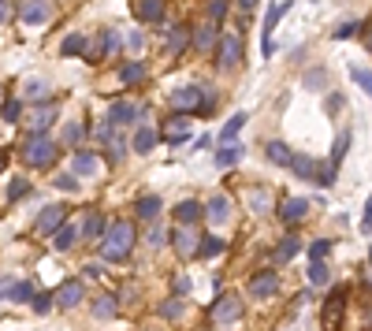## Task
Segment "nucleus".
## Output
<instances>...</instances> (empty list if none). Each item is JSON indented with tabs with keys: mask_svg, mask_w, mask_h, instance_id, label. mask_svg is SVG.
<instances>
[{
	"mask_svg": "<svg viewBox=\"0 0 372 331\" xmlns=\"http://www.w3.org/2000/svg\"><path fill=\"white\" fill-rule=\"evenodd\" d=\"M30 298H38V294H34V287H30L26 279H19V283L12 287V301H19V306H23V301H30Z\"/></svg>",
	"mask_w": 372,
	"mask_h": 331,
	"instance_id": "obj_39",
	"label": "nucleus"
},
{
	"mask_svg": "<svg viewBox=\"0 0 372 331\" xmlns=\"http://www.w3.org/2000/svg\"><path fill=\"white\" fill-rule=\"evenodd\" d=\"M197 253H201V257H220V253H223V238L205 235V238H201V246H197Z\"/></svg>",
	"mask_w": 372,
	"mask_h": 331,
	"instance_id": "obj_37",
	"label": "nucleus"
},
{
	"mask_svg": "<svg viewBox=\"0 0 372 331\" xmlns=\"http://www.w3.org/2000/svg\"><path fill=\"white\" fill-rule=\"evenodd\" d=\"M8 19V0H0V23Z\"/></svg>",
	"mask_w": 372,
	"mask_h": 331,
	"instance_id": "obj_58",
	"label": "nucleus"
},
{
	"mask_svg": "<svg viewBox=\"0 0 372 331\" xmlns=\"http://www.w3.org/2000/svg\"><path fill=\"white\" fill-rule=\"evenodd\" d=\"M190 290V279H186V275H179V279H175V294H186Z\"/></svg>",
	"mask_w": 372,
	"mask_h": 331,
	"instance_id": "obj_56",
	"label": "nucleus"
},
{
	"mask_svg": "<svg viewBox=\"0 0 372 331\" xmlns=\"http://www.w3.org/2000/svg\"><path fill=\"white\" fill-rule=\"evenodd\" d=\"M83 294H86L83 279H63L60 290H56V306H60V309H75L78 301H83Z\"/></svg>",
	"mask_w": 372,
	"mask_h": 331,
	"instance_id": "obj_10",
	"label": "nucleus"
},
{
	"mask_svg": "<svg viewBox=\"0 0 372 331\" xmlns=\"http://www.w3.org/2000/svg\"><path fill=\"white\" fill-rule=\"evenodd\" d=\"M49 306H52V294H38V298H34V309L38 312H45Z\"/></svg>",
	"mask_w": 372,
	"mask_h": 331,
	"instance_id": "obj_53",
	"label": "nucleus"
},
{
	"mask_svg": "<svg viewBox=\"0 0 372 331\" xmlns=\"http://www.w3.org/2000/svg\"><path fill=\"white\" fill-rule=\"evenodd\" d=\"M276 290H279V275L276 272H257L250 279V294H253V298H272Z\"/></svg>",
	"mask_w": 372,
	"mask_h": 331,
	"instance_id": "obj_14",
	"label": "nucleus"
},
{
	"mask_svg": "<svg viewBox=\"0 0 372 331\" xmlns=\"http://www.w3.org/2000/svg\"><path fill=\"white\" fill-rule=\"evenodd\" d=\"M157 142H160V134L153 131V127H145V123H142L138 131H134V138H131V149H134V153H149Z\"/></svg>",
	"mask_w": 372,
	"mask_h": 331,
	"instance_id": "obj_21",
	"label": "nucleus"
},
{
	"mask_svg": "<svg viewBox=\"0 0 372 331\" xmlns=\"http://www.w3.org/2000/svg\"><path fill=\"white\" fill-rule=\"evenodd\" d=\"M242 156H246V149H242L239 142H234V145H223V149L216 153V168H234Z\"/></svg>",
	"mask_w": 372,
	"mask_h": 331,
	"instance_id": "obj_27",
	"label": "nucleus"
},
{
	"mask_svg": "<svg viewBox=\"0 0 372 331\" xmlns=\"http://www.w3.org/2000/svg\"><path fill=\"white\" fill-rule=\"evenodd\" d=\"M0 171H4V153H0Z\"/></svg>",
	"mask_w": 372,
	"mask_h": 331,
	"instance_id": "obj_60",
	"label": "nucleus"
},
{
	"mask_svg": "<svg viewBox=\"0 0 372 331\" xmlns=\"http://www.w3.org/2000/svg\"><path fill=\"white\" fill-rule=\"evenodd\" d=\"M361 231H372V194L365 201V220H361Z\"/></svg>",
	"mask_w": 372,
	"mask_h": 331,
	"instance_id": "obj_52",
	"label": "nucleus"
},
{
	"mask_svg": "<svg viewBox=\"0 0 372 331\" xmlns=\"http://www.w3.org/2000/svg\"><path fill=\"white\" fill-rule=\"evenodd\" d=\"M164 138H168L171 145L186 142V138H190V119H186V116H171L168 127H164Z\"/></svg>",
	"mask_w": 372,
	"mask_h": 331,
	"instance_id": "obj_19",
	"label": "nucleus"
},
{
	"mask_svg": "<svg viewBox=\"0 0 372 331\" xmlns=\"http://www.w3.org/2000/svg\"><path fill=\"white\" fill-rule=\"evenodd\" d=\"M201 105H205V89H201V86H183V89H175V108H179V112L201 116Z\"/></svg>",
	"mask_w": 372,
	"mask_h": 331,
	"instance_id": "obj_5",
	"label": "nucleus"
},
{
	"mask_svg": "<svg viewBox=\"0 0 372 331\" xmlns=\"http://www.w3.org/2000/svg\"><path fill=\"white\" fill-rule=\"evenodd\" d=\"M120 82H127V86H138V82H145V63H127V67L120 71Z\"/></svg>",
	"mask_w": 372,
	"mask_h": 331,
	"instance_id": "obj_33",
	"label": "nucleus"
},
{
	"mask_svg": "<svg viewBox=\"0 0 372 331\" xmlns=\"http://www.w3.org/2000/svg\"><path fill=\"white\" fill-rule=\"evenodd\" d=\"M201 216H205V205H201V201H183V205L175 209V220H179V224H183V227L197 224V220H201Z\"/></svg>",
	"mask_w": 372,
	"mask_h": 331,
	"instance_id": "obj_25",
	"label": "nucleus"
},
{
	"mask_svg": "<svg viewBox=\"0 0 372 331\" xmlns=\"http://www.w3.org/2000/svg\"><path fill=\"white\" fill-rule=\"evenodd\" d=\"M19 112H23V105H19V100H4V108H0L4 123H15V119H19Z\"/></svg>",
	"mask_w": 372,
	"mask_h": 331,
	"instance_id": "obj_43",
	"label": "nucleus"
},
{
	"mask_svg": "<svg viewBox=\"0 0 372 331\" xmlns=\"http://www.w3.org/2000/svg\"><path fill=\"white\" fill-rule=\"evenodd\" d=\"M26 194H30V182H26V179H12V186H8V201H19Z\"/></svg>",
	"mask_w": 372,
	"mask_h": 331,
	"instance_id": "obj_41",
	"label": "nucleus"
},
{
	"mask_svg": "<svg viewBox=\"0 0 372 331\" xmlns=\"http://www.w3.org/2000/svg\"><path fill=\"white\" fill-rule=\"evenodd\" d=\"M242 4V12H253V8H257V0H239Z\"/></svg>",
	"mask_w": 372,
	"mask_h": 331,
	"instance_id": "obj_57",
	"label": "nucleus"
},
{
	"mask_svg": "<svg viewBox=\"0 0 372 331\" xmlns=\"http://www.w3.org/2000/svg\"><path fill=\"white\" fill-rule=\"evenodd\" d=\"M365 45H369V52H372V30H369V38H365Z\"/></svg>",
	"mask_w": 372,
	"mask_h": 331,
	"instance_id": "obj_59",
	"label": "nucleus"
},
{
	"mask_svg": "<svg viewBox=\"0 0 372 331\" xmlns=\"http://www.w3.org/2000/svg\"><path fill=\"white\" fill-rule=\"evenodd\" d=\"M52 123H56V108L52 105H41V108L30 112V134H45Z\"/></svg>",
	"mask_w": 372,
	"mask_h": 331,
	"instance_id": "obj_17",
	"label": "nucleus"
},
{
	"mask_svg": "<svg viewBox=\"0 0 372 331\" xmlns=\"http://www.w3.org/2000/svg\"><path fill=\"white\" fill-rule=\"evenodd\" d=\"M123 153H127L123 138H116V142H112V156H116V160H123Z\"/></svg>",
	"mask_w": 372,
	"mask_h": 331,
	"instance_id": "obj_54",
	"label": "nucleus"
},
{
	"mask_svg": "<svg viewBox=\"0 0 372 331\" xmlns=\"http://www.w3.org/2000/svg\"><path fill=\"white\" fill-rule=\"evenodd\" d=\"M83 235V227H71V224H63L56 235H52V246H56V250L63 253V250H71V246H75V238Z\"/></svg>",
	"mask_w": 372,
	"mask_h": 331,
	"instance_id": "obj_28",
	"label": "nucleus"
},
{
	"mask_svg": "<svg viewBox=\"0 0 372 331\" xmlns=\"http://www.w3.org/2000/svg\"><path fill=\"white\" fill-rule=\"evenodd\" d=\"M12 287H15L12 279H0V298H12Z\"/></svg>",
	"mask_w": 372,
	"mask_h": 331,
	"instance_id": "obj_55",
	"label": "nucleus"
},
{
	"mask_svg": "<svg viewBox=\"0 0 372 331\" xmlns=\"http://www.w3.org/2000/svg\"><path fill=\"white\" fill-rule=\"evenodd\" d=\"M52 186L63 190V194H71V190H78V179L75 175H56V179H52Z\"/></svg>",
	"mask_w": 372,
	"mask_h": 331,
	"instance_id": "obj_46",
	"label": "nucleus"
},
{
	"mask_svg": "<svg viewBox=\"0 0 372 331\" xmlns=\"http://www.w3.org/2000/svg\"><path fill=\"white\" fill-rule=\"evenodd\" d=\"M134 15H138V23H164L168 0H138V4H134Z\"/></svg>",
	"mask_w": 372,
	"mask_h": 331,
	"instance_id": "obj_11",
	"label": "nucleus"
},
{
	"mask_svg": "<svg viewBox=\"0 0 372 331\" xmlns=\"http://www.w3.org/2000/svg\"><path fill=\"white\" fill-rule=\"evenodd\" d=\"M56 160V142L49 134H30L23 145V164L26 168H49Z\"/></svg>",
	"mask_w": 372,
	"mask_h": 331,
	"instance_id": "obj_2",
	"label": "nucleus"
},
{
	"mask_svg": "<svg viewBox=\"0 0 372 331\" xmlns=\"http://www.w3.org/2000/svg\"><path fill=\"white\" fill-rule=\"evenodd\" d=\"M116 45H120V34H116V30H105L97 41L86 45V56H89V60H101V56H108V52H116Z\"/></svg>",
	"mask_w": 372,
	"mask_h": 331,
	"instance_id": "obj_15",
	"label": "nucleus"
},
{
	"mask_svg": "<svg viewBox=\"0 0 372 331\" xmlns=\"http://www.w3.org/2000/svg\"><path fill=\"white\" fill-rule=\"evenodd\" d=\"M305 213H309V201H305V197H290V201H283V209H279L283 224H298Z\"/></svg>",
	"mask_w": 372,
	"mask_h": 331,
	"instance_id": "obj_24",
	"label": "nucleus"
},
{
	"mask_svg": "<svg viewBox=\"0 0 372 331\" xmlns=\"http://www.w3.org/2000/svg\"><path fill=\"white\" fill-rule=\"evenodd\" d=\"M220 38H216V23H197L194 30V52H212Z\"/></svg>",
	"mask_w": 372,
	"mask_h": 331,
	"instance_id": "obj_16",
	"label": "nucleus"
},
{
	"mask_svg": "<svg viewBox=\"0 0 372 331\" xmlns=\"http://www.w3.org/2000/svg\"><path fill=\"white\" fill-rule=\"evenodd\" d=\"M216 52H220V56H216V63H220L223 71L234 67V63H239V56H242V34H228V38H220Z\"/></svg>",
	"mask_w": 372,
	"mask_h": 331,
	"instance_id": "obj_6",
	"label": "nucleus"
},
{
	"mask_svg": "<svg viewBox=\"0 0 372 331\" xmlns=\"http://www.w3.org/2000/svg\"><path fill=\"white\" fill-rule=\"evenodd\" d=\"M298 250H302V242H298L294 235H287L283 242L276 246V261H294V257H298Z\"/></svg>",
	"mask_w": 372,
	"mask_h": 331,
	"instance_id": "obj_32",
	"label": "nucleus"
},
{
	"mask_svg": "<svg viewBox=\"0 0 372 331\" xmlns=\"http://www.w3.org/2000/svg\"><path fill=\"white\" fill-rule=\"evenodd\" d=\"M250 209H253V213H265V190H250Z\"/></svg>",
	"mask_w": 372,
	"mask_h": 331,
	"instance_id": "obj_48",
	"label": "nucleus"
},
{
	"mask_svg": "<svg viewBox=\"0 0 372 331\" xmlns=\"http://www.w3.org/2000/svg\"><path fill=\"white\" fill-rule=\"evenodd\" d=\"M23 94L34 100V97H45V94H49V86H45V82H38V78H30V82L23 86Z\"/></svg>",
	"mask_w": 372,
	"mask_h": 331,
	"instance_id": "obj_44",
	"label": "nucleus"
},
{
	"mask_svg": "<svg viewBox=\"0 0 372 331\" xmlns=\"http://www.w3.org/2000/svg\"><path fill=\"white\" fill-rule=\"evenodd\" d=\"M138 119H142V108L131 105V100H116V105L108 108V123L112 127H131V123H138Z\"/></svg>",
	"mask_w": 372,
	"mask_h": 331,
	"instance_id": "obj_9",
	"label": "nucleus"
},
{
	"mask_svg": "<svg viewBox=\"0 0 372 331\" xmlns=\"http://www.w3.org/2000/svg\"><path fill=\"white\" fill-rule=\"evenodd\" d=\"M78 138H83V127H78V123H67V127H63V142H67V145H75Z\"/></svg>",
	"mask_w": 372,
	"mask_h": 331,
	"instance_id": "obj_49",
	"label": "nucleus"
},
{
	"mask_svg": "<svg viewBox=\"0 0 372 331\" xmlns=\"http://www.w3.org/2000/svg\"><path fill=\"white\" fill-rule=\"evenodd\" d=\"M138 216L142 220H157L160 216V197H153V194L138 197Z\"/></svg>",
	"mask_w": 372,
	"mask_h": 331,
	"instance_id": "obj_34",
	"label": "nucleus"
},
{
	"mask_svg": "<svg viewBox=\"0 0 372 331\" xmlns=\"http://www.w3.org/2000/svg\"><path fill=\"white\" fill-rule=\"evenodd\" d=\"M208 317H212L220 328L239 324V320H242V301H239V294H220V298L212 301V309H208Z\"/></svg>",
	"mask_w": 372,
	"mask_h": 331,
	"instance_id": "obj_4",
	"label": "nucleus"
},
{
	"mask_svg": "<svg viewBox=\"0 0 372 331\" xmlns=\"http://www.w3.org/2000/svg\"><path fill=\"white\" fill-rule=\"evenodd\" d=\"M134 238H138V231H134V224H127V220H120V224H112V227L105 231L101 257H105V261H123V257L134 250Z\"/></svg>",
	"mask_w": 372,
	"mask_h": 331,
	"instance_id": "obj_1",
	"label": "nucleus"
},
{
	"mask_svg": "<svg viewBox=\"0 0 372 331\" xmlns=\"http://www.w3.org/2000/svg\"><path fill=\"white\" fill-rule=\"evenodd\" d=\"M116 312H120V301H116L112 294H105V298L94 301V317H97V320H112Z\"/></svg>",
	"mask_w": 372,
	"mask_h": 331,
	"instance_id": "obj_30",
	"label": "nucleus"
},
{
	"mask_svg": "<svg viewBox=\"0 0 372 331\" xmlns=\"http://www.w3.org/2000/svg\"><path fill=\"white\" fill-rule=\"evenodd\" d=\"M97 142H105V145L116 142V131H112V123H108V119H105L101 127H97Z\"/></svg>",
	"mask_w": 372,
	"mask_h": 331,
	"instance_id": "obj_47",
	"label": "nucleus"
},
{
	"mask_svg": "<svg viewBox=\"0 0 372 331\" xmlns=\"http://www.w3.org/2000/svg\"><path fill=\"white\" fill-rule=\"evenodd\" d=\"M350 78L358 82V86L365 89V97L372 100V71H369V67H358V63H353V67H350Z\"/></svg>",
	"mask_w": 372,
	"mask_h": 331,
	"instance_id": "obj_36",
	"label": "nucleus"
},
{
	"mask_svg": "<svg viewBox=\"0 0 372 331\" xmlns=\"http://www.w3.org/2000/svg\"><path fill=\"white\" fill-rule=\"evenodd\" d=\"M60 227H63V209L60 205H49V209H41V213H38L34 231H38V235H56Z\"/></svg>",
	"mask_w": 372,
	"mask_h": 331,
	"instance_id": "obj_12",
	"label": "nucleus"
},
{
	"mask_svg": "<svg viewBox=\"0 0 372 331\" xmlns=\"http://www.w3.org/2000/svg\"><path fill=\"white\" fill-rule=\"evenodd\" d=\"M265 156L272 164H279V168H290V164H294V153H290L287 142H265Z\"/></svg>",
	"mask_w": 372,
	"mask_h": 331,
	"instance_id": "obj_20",
	"label": "nucleus"
},
{
	"mask_svg": "<svg viewBox=\"0 0 372 331\" xmlns=\"http://www.w3.org/2000/svg\"><path fill=\"white\" fill-rule=\"evenodd\" d=\"M205 216H208V224H223V220L231 216V201L223 197V194L208 197V209H205Z\"/></svg>",
	"mask_w": 372,
	"mask_h": 331,
	"instance_id": "obj_23",
	"label": "nucleus"
},
{
	"mask_svg": "<svg viewBox=\"0 0 372 331\" xmlns=\"http://www.w3.org/2000/svg\"><path fill=\"white\" fill-rule=\"evenodd\" d=\"M369 268H372V250H369Z\"/></svg>",
	"mask_w": 372,
	"mask_h": 331,
	"instance_id": "obj_61",
	"label": "nucleus"
},
{
	"mask_svg": "<svg viewBox=\"0 0 372 331\" xmlns=\"http://www.w3.org/2000/svg\"><path fill=\"white\" fill-rule=\"evenodd\" d=\"M179 312H183V301H179V298H175V301H164V306H160V317H168V320H171V317H179Z\"/></svg>",
	"mask_w": 372,
	"mask_h": 331,
	"instance_id": "obj_50",
	"label": "nucleus"
},
{
	"mask_svg": "<svg viewBox=\"0 0 372 331\" xmlns=\"http://www.w3.org/2000/svg\"><path fill=\"white\" fill-rule=\"evenodd\" d=\"M347 301H350V290H347V287H335V290H331V298L324 301V331H339V328H342Z\"/></svg>",
	"mask_w": 372,
	"mask_h": 331,
	"instance_id": "obj_3",
	"label": "nucleus"
},
{
	"mask_svg": "<svg viewBox=\"0 0 372 331\" xmlns=\"http://www.w3.org/2000/svg\"><path fill=\"white\" fill-rule=\"evenodd\" d=\"M49 15H52L49 0H26V4L19 8V19L26 26H45V23H49Z\"/></svg>",
	"mask_w": 372,
	"mask_h": 331,
	"instance_id": "obj_7",
	"label": "nucleus"
},
{
	"mask_svg": "<svg viewBox=\"0 0 372 331\" xmlns=\"http://www.w3.org/2000/svg\"><path fill=\"white\" fill-rule=\"evenodd\" d=\"M358 30H361V23H353V19H350V23H342L339 30H335V38H350V34H358Z\"/></svg>",
	"mask_w": 372,
	"mask_h": 331,
	"instance_id": "obj_51",
	"label": "nucleus"
},
{
	"mask_svg": "<svg viewBox=\"0 0 372 331\" xmlns=\"http://www.w3.org/2000/svg\"><path fill=\"white\" fill-rule=\"evenodd\" d=\"M71 168H75V175H97V171H101V160H97V156L94 153H83V149H78L75 153V160H71Z\"/></svg>",
	"mask_w": 372,
	"mask_h": 331,
	"instance_id": "obj_22",
	"label": "nucleus"
},
{
	"mask_svg": "<svg viewBox=\"0 0 372 331\" xmlns=\"http://www.w3.org/2000/svg\"><path fill=\"white\" fill-rule=\"evenodd\" d=\"M287 8H290V4H272V8H268L265 30H261V52H265V60L272 56V52H276V45H272V30H276V23L287 15Z\"/></svg>",
	"mask_w": 372,
	"mask_h": 331,
	"instance_id": "obj_8",
	"label": "nucleus"
},
{
	"mask_svg": "<svg viewBox=\"0 0 372 331\" xmlns=\"http://www.w3.org/2000/svg\"><path fill=\"white\" fill-rule=\"evenodd\" d=\"M83 49H86V38H83V34H67V38H63V45H60V56H78Z\"/></svg>",
	"mask_w": 372,
	"mask_h": 331,
	"instance_id": "obj_35",
	"label": "nucleus"
},
{
	"mask_svg": "<svg viewBox=\"0 0 372 331\" xmlns=\"http://www.w3.org/2000/svg\"><path fill=\"white\" fill-rule=\"evenodd\" d=\"M290 168H294V175H302V179H320L316 171H324L313 156H294V164H290Z\"/></svg>",
	"mask_w": 372,
	"mask_h": 331,
	"instance_id": "obj_29",
	"label": "nucleus"
},
{
	"mask_svg": "<svg viewBox=\"0 0 372 331\" xmlns=\"http://www.w3.org/2000/svg\"><path fill=\"white\" fill-rule=\"evenodd\" d=\"M331 253V242H328V238H316V242L309 246V257H313V261H320V257H328Z\"/></svg>",
	"mask_w": 372,
	"mask_h": 331,
	"instance_id": "obj_45",
	"label": "nucleus"
},
{
	"mask_svg": "<svg viewBox=\"0 0 372 331\" xmlns=\"http://www.w3.org/2000/svg\"><path fill=\"white\" fill-rule=\"evenodd\" d=\"M190 45H194V34H190V26H186V23H179V26H171V30H168V45H164V49L171 52V56L186 52Z\"/></svg>",
	"mask_w": 372,
	"mask_h": 331,
	"instance_id": "obj_13",
	"label": "nucleus"
},
{
	"mask_svg": "<svg viewBox=\"0 0 372 331\" xmlns=\"http://www.w3.org/2000/svg\"><path fill=\"white\" fill-rule=\"evenodd\" d=\"M309 283H316V287L328 283V264H324V261H313L309 264Z\"/></svg>",
	"mask_w": 372,
	"mask_h": 331,
	"instance_id": "obj_40",
	"label": "nucleus"
},
{
	"mask_svg": "<svg viewBox=\"0 0 372 331\" xmlns=\"http://www.w3.org/2000/svg\"><path fill=\"white\" fill-rule=\"evenodd\" d=\"M350 149V131H339V138H335V149H331V168H339V160L347 156Z\"/></svg>",
	"mask_w": 372,
	"mask_h": 331,
	"instance_id": "obj_38",
	"label": "nucleus"
},
{
	"mask_svg": "<svg viewBox=\"0 0 372 331\" xmlns=\"http://www.w3.org/2000/svg\"><path fill=\"white\" fill-rule=\"evenodd\" d=\"M231 0H208V15H212V23H220L223 15H228Z\"/></svg>",
	"mask_w": 372,
	"mask_h": 331,
	"instance_id": "obj_42",
	"label": "nucleus"
},
{
	"mask_svg": "<svg viewBox=\"0 0 372 331\" xmlns=\"http://www.w3.org/2000/svg\"><path fill=\"white\" fill-rule=\"evenodd\" d=\"M246 127V112H234L228 123H223V131H220V142L223 145H234V138H239V131Z\"/></svg>",
	"mask_w": 372,
	"mask_h": 331,
	"instance_id": "obj_26",
	"label": "nucleus"
},
{
	"mask_svg": "<svg viewBox=\"0 0 372 331\" xmlns=\"http://www.w3.org/2000/svg\"><path fill=\"white\" fill-rule=\"evenodd\" d=\"M171 242H175L179 257H194V253H197V246H201V242H197V235L190 231V227H179V231L171 235Z\"/></svg>",
	"mask_w": 372,
	"mask_h": 331,
	"instance_id": "obj_18",
	"label": "nucleus"
},
{
	"mask_svg": "<svg viewBox=\"0 0 372 331\" xmlns=\"http://www.w3.org/2000/svg\"><path fill=\"white\" fill-rule=\"evenodd\" d=\"M105 235V216L101 213H89L83 220V238H101Z\"/></svg>",
	"mask_w": 372,
	"mask_h": 331,
	"instance_id": "obj_31",
	"label": "nucleus"
}]
</instances>
